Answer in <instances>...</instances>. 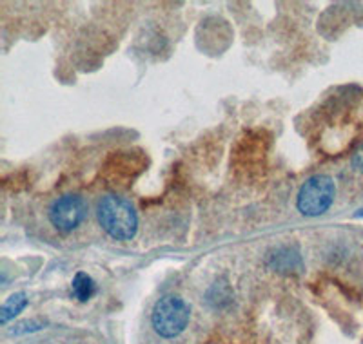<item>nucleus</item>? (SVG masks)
I'll return each instance as SVG.
<instances>
[{"instance_id": "nucleus-1", "label": "nucleus", "mask_w": 363, "mask_h": 344, "mask_svg": "<svg viewBox=\"0 0 363 344\" xmlns=\"http://www.w3.org/2000/svg\"><path fill=\"white\" fill-rule=\"evenodd\" d=\"M99 223L106 232L116 241H129L136 236L138 230V216L135 207L125 197L116 194L104 196L96 209Z\"/></svg>"}, {"instance_id": "nucleus-2", "label": "nucleus", "mask_w": 363, "mask_h": 344, "mask_svg": "<svg viewBox=\"0 0 363 344\" xmlns=\"http://www.w3.org/2000/svg\"><path fill=\"white\" fill-rule=\"evenodd\" d=\"M191 308L186 301L178 295H164L157 301L151 314L155 332L165 339H173L180 336L189 324Z\"/></svg>"}, {"instance_id": "nucleus-3", "label": "nucleus", "mask_w": 363, "mask_h": 344, "mask_svg": "<svg viewBox=\"0 0 363 344\" xmlns=\"http://www.w3.org/2000/svg\"><path fill=\"white\" fill-rule=\"evenodd\" d=\"M335 180L327 176V174H316V176H311L306 183L301 185L296 197V207L303 216H322L335 203Z\"/></svg>"}, {"instance_id": "nucleus-4", "label": "nucleus", "mask_w": 363, "mask_h": 344, "mask_svg": "<svg viewBox=\"0 0 363 344\" xmlns=\"http://www.w3.org/2000/svg\"><path fill=\"white\" fill-rule=\"evenodd\" d=\"M87 205L79 194H66L55 200L50 209V219L58 232H73L86 219Z\"/></svg>"}, {"instance_id": "nucleus-5", "label": "nucleus", "mask_w": 363, "mask_h": 344, "mask_svg": "<svg viewBox=\"0 0 363 344\" xmlns=\"http://www.w3.org/2000/svg\"><path fill=\"white\" fill-rule=\"evenodd\" d=\"M269 265L278 272H293L294 268H301V258L296 250L285 246L269 256Z\"/></svg>"}, {"instance_id": "nucleus-6", "label": "nucleus", "mask_w": 363, "mask_h": 344, "mask_svg": "<svg viewBox=\"0 0 363 344\" xmlns=\"http://www.w3.org/2000/svg\"><path fill=\"white\" fill-rule=\"evenodd\" d=\"M71 292H73L74 299L86 303V301H89L95 295L96 283L86 272H79V274L74 275L73 283H71Z\"/></svg>"}, {"instance_id": "nucleus-7", "label": "nucleus", "mask_w": 363, "mask_h": 344, "mask_svg": "<svg viewBox=\"0 0 363 344\" xmlns=\"http://www.w3.org/2000/svg\"><path fill=\"white\" fill-rule=\"evenodd\" d=\"M26 304H28V295H26L24 292L13 294L11 297H9V299L2 304V310H0V321H2V324H6V323H9L11 319H15V317H17L18 314L24 310Z\"/></svg>"}, {"instance_id": "nucleus-8", "label": "nucleus", "mask_w": 363, "mask_h": 344, "mask_svg": "<svg viewBox=\"0 0 363 344\" xmlns=\"http://www.w3.org/2000/svg\"><path fill=\"white\" fill-rule=\"evenodd\" d=\"M231 288H229V285H227L225 281H216V283L209 288V292H207V301H209V304H213L215 308H223L225 304L231 303Z\"/></svg>"}, {"instance_id": "nucleus-9", "label": "nucleus", "mask_w": 363, "mask_h": 344, "mask_svg": "<svg viewBox=\"0 0 363 344\" xmlns=\"http://www.w3.org/2000/svg\"><path fill=\"white\" fill-rule=\"evenodd\" d=\"M44 328V324L38 323V321H24V323H18L17 326H13L11 333H28V332H37Z\"/></svg>"}, {"instance_id": "nucleus-10", "label": "nucleus", "mask_w": 363, "mask_h": 344, "mask_svg": "<svg viewBox=\"0 0 363 344\" xmlns=\"http://www.w3.org/2000/svg\"><path fill=\"white\" fill-rule=\"evenodd\" d=\"M352 167H354L356 171L363 172V145L354 152V156H352Z\"/></svg>"}]
</instances>
